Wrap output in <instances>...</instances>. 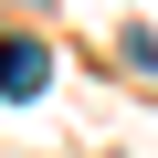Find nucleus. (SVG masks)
<instances>
[{
  "mask_svg": "<svg viewBox=\"0 0 158 158\" xmlns=\"http://www.w3.org/2000/svg\"><path fill=\"white\" fill-rule=\"evenodd\" d=\"M53 85V53L42 42H0V95H42Z\"/></svg>",
  "mask_w": 158,
  "mask_h": 158,
  "instance_id": "f257e3e1",
  "label": "nucleus"
}]
</instances>
